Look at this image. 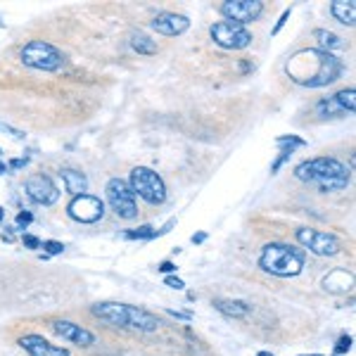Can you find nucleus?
<instances>
[{
    "label": "nucleus",
    "instance_id": "obj_1",
    "mask_svg": "<svg viewBox=\"0 0 356 356\" xmlns=\"http://www.w3.org/2000/svg\"><path fill=\"white\" fill-rule=\"evenodd\" d=\"M285 72L297 86L304 88H325L342 76L344 65L332 53H323L318 48L297 50L288 60Z\"/></svg>",
    "mask_w": 356,
    "mask_h": 356
},
{
    "label": "nucleus",
    "instance_id": "obj_2",
    "mask_svg": "<svg viewBox=\"0 0 356 356\" xmlns=\"http://www.w3.org/2000/svg\"><path fill=\"white\" fill-rule=\"evenodd\" d=\"M295 176L304 183H312L318 193H340L349 186L352 174L340 159L335 157H314L295 166Z\"/></svg>",
    "mask_w": 356,
    "mask_h": 356
},
{
    "label": "nucleus",
    "instance_id": "obj_3",
    "mask_svg": "<svg viewBox=\"0 0 356 356\" xmlns=\"http://www.w3.org/2000/svg\"><path fill=\"white\" fill-rule=\"evenodd\" d=\"M90 312H93L95 318H100L102 323L114 325V328L154 332L162 325V321L152 312H147V309H143V307H134V304H124V302H97L93 304Z\"/></svg>",
    "mask_w": 356,
    "mask_h": 356
},
{
    "label": "nucleus",
    "instance_id": "obj_4",
    "mask_svg": "<svg viewBox=\"0 0 356 356\" xmlns=\"http://www.w3.org/2000/svg\"><path fill=\"white\" fill-rule=\"evenodd\" d=\"M307 264V252L288 243H268L259 254V268L275 278H295Z\"/></svg>",
    "mask_w": 356,
    "mask_h": 356
},
{
    "label": "nucleus",
    "instance_id": "obj_5",
    "mask_svg": "<svg viewBox=\"0 0 356 356\" xmlns=\"http://www.w3.org/2000/svg\"><path fill=\"white\" fill-rule=\"evenodd\" d=\"M129 186L134 191L136 197H140L143 202L159 207L166 202V183L164 178L157 174L150 166H136L129 176Z\"/></svg>",
    "mask_w": 356,
    "mask_h": 356
},
{
    "label": "nucleus",
    "instance_id": "obj_6",
    "mask_svg": "<svg viewBox=\"0 0 356 356\" xmlns=\"http://www.w3.org/2000/svg\"><path fill=\"white\" fill-rule=\"evenodd\" d=\"M19 60L24 67L38 69V72H57L65 65V55L48 41H29L19 50Z\"/></svg>",
    "mask_w": 356,
    "mask_h": 356
},
{
    "label": "nucleus",
    "instance_id": "obj_7",
    "mask_svg": "<svg viewBox=\"0 0 356 356\" xmlns=\"http://www.w3.org/2000/svg\"><path fill=\"white\" fill-rule=\"evenodd\" d=\"M105 195H107V202H110L112 211L124 221H131L138 216V197L131 191L129 181L124 178H110L105 186Z\"/></svg>",
    "mask_w": 356,
    "mask_h": 356
},
{
    "label": "nucleus",
    "instance_id": "obj_8",
    "mask_svg": "<svg viewBox=\"0 0 356 356\" xmlns=\"http://www.w3.org/2000/svg\"><path fill=\"white\" fill-rule=\"evenodd\" d=\"M295 238L304 247V252H312L316 257H335L342 250V243L337 240V235L316 231V228H300L295 233Z\"/></svg>",
    "mask_w": 356,
    "mask_h": 356
},
{
    "label": "nucleus",
    "instance_id": "obj_9",
    "mask_svg": "<svg viewBox=\"0 0 356 356\" xmlns=\"http://www.w3.org/2000/svg\"><path fill=\"white\" fill-rule=\"evenodd\" d=\"M209 33H211V41L223 50H243L254 41L245 26L231 24V22H216V24H211Z\"/></svg>",
    "mask_w": 356,
    "mask_h": 356
},
{
    "label": "nucleus",
    "instance_id": "obj_10",
    "mask_svg": "<svg viewBox=\"0 0 356 356\" xmlns=\"http://www.w3.org/2000/svg\"><path fill=\"white\" fill-rule=\"evenodd\" d=\"M221 17L231 24L247 26L250 22H257L264 15L261 0H226L219 8Z\"/></svg>",
    "mask_w": 356,
    "mask_h": 356
},
{
    "label": "nucleus",
    "instance_id": "obj_11",
    "mask_svg": "<svg viewBox=\"0 0 356 356\" xmlns=\"http://www.w3.org/2000/svg\"><path fill=\"white\" fill-rule=\"evenodd\" d=\"M67 214L69 219H74L76 223H97L105 216V202L97 195H76L67 204Z\"/></svg>",
    "mask_w": 356,
    "mask_h": 356
},
{
    "label": "nucleus",
    "instance_id": "obj_12",
    "mask_svg": "<svg viewBox=\"0 0 356 356\" xmlns=\"http://www.w3.org/2000/svg\"><path fill=\"white\" fill-rule=\"evenodd\" d=\"M24 191L29 197L33 200L36 204H43V207H53L57 200H60V191L53 183L50 176H43V174H33L26 178L24 183Z\"/></svg>",
    "mask_w": 356,
    "mask_h": 356
},
{
    "label": "nucleus",
    "instance_id": "obj_13",
    "mask_svg": "<svg viewBox=\"0 0 356 356\" xmlns=\"http://www.w3.org/2000/svg\"><path fill=\"white\" fill-rule=\"evenodd\" d=\"M356 110V90L354 88H344L340 93L325 97L316 105V112L321 117H344V114H354Z\"/></svg>",
    "mask_w": 356,
    "mask_h": 356
},
{
    "label": "nucleus",
    "instance_id": "obj_14",
    "mask_svg": "<svg viewBox=\"0 0 356 356\" xmlns=\"http://www.w3.org/2000/svg\"><path fill=\"white\" fill-rule=\"evenodd\" d=\"M53 332L57 337H62V340L72 342V344H79V347H93L95 344V335L90 332L88 328H83V325L74 323V321H53Z\"/></svg>",
    "mask_w": 356,
    "mask_h": 356
},
{
    "label": "nucleus",
    "instance_id": "obj_15",
    "mask_svg": "<svg viewBox=\"0 0 356 356\" xmlns=\"http://www.w3.org/2000/svg\"><path fill=\"white\" fill-rule=\"evenodd\" d=\"M152 31L162 33V36H181L191 29V19L186 15H176V13H159L150 22Z\"/></svg>",
    "mask_w": 356,
    "mask_h": 356
},
{
    "label": "nucleus",
    "instance_id": "obj_16",
    "mask_svg": "<svg viewBox=\"0 0 356 356\" xmlns=\"http://www.w3.org/2000/svg\"><path fill=\"white\" fill-rule=\"evenodd\" d=\"M19 347L24 349L29 356H69L67 347H57V344H50L41 335H24L19 340Z\"/></svg>",
    "mask_w": 356,
    "mask_h": 356
},
{
    "label": "nucleus",
    "instance_id": "obj_17",
    "mask_svg": "<svg viewBox=\"0 0 356 356\" xmlns=\"http://www.w3.org/2000/svg\"><path fill=\"white\" fill-rule=\"evenodd\" d=\"M60 178H62V183H65V191L72 195V197L88 193V178H86V174H81V171H76V169H62L60 171Z\"/></svg>",
    "mask_w": 356,
    "mask_h": 356
},
{
    "label": "nucleus",
    "instance_id": "obj_18",
    "mask_svg": "<svg viewBox=\"0 0 356 356\" xmlns=\"http://www.w3.org/2000/svg\"><path fill=\"white\" fill-rule=\"evenodd\" d=\"M211 307H214L221 316H226V318H245V316H250V312H252L250 304L243 300H214Z\"/></svg>",
    "mask_w": 356,
    "mask_h": 356
},
{
    "label": "nucleus",
    "instance_id": "obj_19",
    "mask_svg": "<svg viewBox=\"0 0 356 356\" xmlns=\"http://www.w3.org/2000/svg\"><path fill=\"white\" fill-rule=\"evenodd\" d=\"M330 15L335 17L340 24L354 26L356 24V3L354 0H335V3H330Z\"/></svg>",
    "mask_w": 356,
    "mask_h": 356
},
{
    "label": "nucleus",
    "instance_id": "obj_20",
    "mask_svg": "<svg viewBox=\"0 0 356 356\" xmlns=\"http://www.w3.org/2000/svg\"><path fill=\"white\" fill-rule=\"evenodd\" d=\"M314 38L318 41V50H323V53H332V50H340L344 48V41L337 33L328 31V29H316L314 31Z\"/></svg>",
    "mask_w": 356,
    "mask_h": 356
},
{
    "label": "nucleus",
    "instance_id": "obj_21",
    "mask_svg": "<svg viewBox=\"0 0 356 356\" xmlns=\"http://www.w3.org/2000/svg\"><path fill=\"white\" fill-rule=\"evenodd\" d=\"M131 48L136 50L138 55H154L157 53V43L152 41L147 33H143V31H136V33H131Z\"/></svg>",
    "mask_w": 356,
    "mask_h": 356
},
{
    "label": "nucleus",
    "instance_id": "obj_22",
    "mask_svg": "<svg viewBox=\"0 0 356 356\" xmlns=\"http://www.w3.org/2000/svg\"><path fill=\"white\" fill-rule=\"evenodd\" d=\"M126 240H154L157 238V231L152 226H138V228H131V231L124 233Z\"/></svg>",
    "mask_w": 356,
    "mask_h": 356
},
{
    "label": "nucleus",
    "instance_id": "obj_23",
    "mask_svg": "<svg viewBox=\"0 0 356 356\" xmlns=\"http://www.w3.org/2000/svg\"><path fill=\"white\" fill-rule=\"evenodd\" d=\"M275 145L280 147V150H288V152H295V147H304V140L297 136H280L278 140H275Z\"/></svg>",
    "mask_w": 356,
    "mask_h": 356
},
{
    "label": "nucleus",
    "instance_id": "obj_24",
    "mask_svg": "<svg viewBox=\"0 0 356 356\" xmlns=\"http://www.w3.org/2000/svg\"><path fill=\"white\" fill-rule=\"evenodd\" d=\"M352 335H342L340 340H337V344H335V356H340V354H344V352H349L352 349Z\"/></svg>",
    "mask_w": 356,
    "mask_h": 356
},
{
    "label": "nucleus",
    "instance_id": "obj_25",
    "mask_svg": "<svg viewBox=\"0 0 356 356\" xmlns=\"http://www.w3.org/2000/svg\"><path fill=\"white\" fill-rule=\"evenodd\" d=\"M41 250H45L48 254H62V252H65V245L57 243V240H45L41 245Z\"/></svg>",
    "mask_w": 356,
    "mask_h": 356
},
{
    "label": "nucleus",
    "instance_id": "obj_26",
    "mask_svg": "<svg viewBox=\"0 0 356 356\" xmlns=\"http://www.w3.org/2000/svg\"><path fill=\"white\" fill-rule=\"evenodd\" d=\"M164 285H166V288H174V290H183V288H186V283H183L178 275H164Z\"/></svg>",
    "mask_w": 356,
    "mask_h": 356
},
{
    "label": "nucleus",
    "instance_id": "obj_27",
    "mask_svg": "<svg viewBox=\"0 0 356 356\" xmlns=\"http://www.w3.org/2000/svg\"><path fill=\"white\" fill-rule=\"evenodd\" d=\"M31 221H33L31 211H19V214H17V228H26Z\"/></svg>",
    "mask_w": 356,
    "mask_h": 356
},
{
    "label": "nucleus",
    "instance_id": "obj_28",
    "mask_svg": "<svg viewBox=\"0 0 356 356\" xmlns=\"http://www.w3.org/2000/svg\"><path fill=\"white\" fill-rule=\"evenodd\" d=\"M0 131H3V134H10V136H13L15 138V140H24V134H22V131H17V129H13V126H8V124H3V122H0Z\"/></svg>",
    "mask_w": 356,
    "mask_h": 356
},
{
    "label": "nucleus",
    "instance_id": "obj_29",
    "mask_svg": "<svg viewBox=\"0 0 356 356\" xmlns=\"http://www.w3.org/2000/svg\"><path fill=\"white\" fill-rule=\"evenodd\" d=\"M29 250H41V245H43V240H38L36 235H24V240H22Z\"/></svg>",
    "mask_w": 356,
    "mask_h": 356
},
{
    "label": "nucleus",
    "instance_id": "obj_30",
    "mask_svg": "<svg viewBox=\"0 0 356 356\" xmlns=\"http://www.w3.org/2000/svg\"><path fill=\"white\" fill-rule=\"evenodd\" d=\"M290 157H292V152H288V150H280V157L275 159V162H273V166H271V171H273V174H275V171H278L280 166H283L285 162H288Z\"/></svg>",
    "mask_w": 356,
    "mask_h": 356
},
{
    "label": "nucleus",
    "instance_id": "obj_31",
    "mask_svg": "<svg viewBox=\"0 0 356 356\" xmlns=\"http://www.w3.org/2000/svg\"><path fill=\"white\" fill-rule=\"evenodd\" d=\"M157 271H159V273H164V275H174V273H176V264H174V261H162V264L157 266Z\"/></svg>",
    "mask_w": 356,
    "mask_h": 356
},
{
    "label": "nucleus",
    "instance_id": "obj_32",
    "mask_svg": "<svg viewBox=\"0 0 356 356\" xmlns=\"http://www.w3.org/2000/svg\"><path fill=\"white\" fill-rule=\"evenodd\" d=\"M288 17H290V10H285V13H283V15H280L278 24H275V26H273V31H271V33H273V36H275V33H278V31H280V29H283V26H285V22H288Z\"/></svg>",
    "mask_w": 356,
    "mask_h": 356
},
{
    "label": "nucleus",
    "instance_id": "obj_33",
    "mask_svg": "<svg viewBox=\"0 0 356 356\" xmlns=\"http://www.w3.org/2000/svg\"><path fill=\"white\" fill-rule=\"evenodd\" d=\"M26 164H29V159H26V157H24V159H13V162L8 164V169H10V171H13V169H24Z\"/></svg>",
    "mask_w": 356,
    "mask_h": 356
},
{
    "label": "nucleus",
    "instance_id": "obj_34",
    "mask_svg": "<svg viewBox=\"0 0 356 356\" xmlns=\"http://www.w3.org/2000/svg\"><path fill=\"white\" fill-rule=\"evenodd\" d=\"M169 316H174V318H181V321H191L193 314H186V312H169Z\"/></svg>",
    "mask_w": 356,
    "mask_h": 356
},
{
    "label": "nucleus",
    "instance_id": "obj_35",
    "mask_svg": "<svg viewBox=\"0 0 356 356\" xmlns=\"http://www.w3.org/2000/svg\"><path fill=\"white\" fill-rule=\"evenodd\" d=\"M204 240H207V233H197V235H193V243H195V245L204 243Z\"/></svg>",
    "mask_w": 356,
    "mask_h": 356
},
{
    "label": "nucleus",
    "instance_id": "obj_36",
    "mask_svg": "<svg viewBox=\"0 0 356 356\" xmlns=\"http://www.w3.org/2000/svg\"><path fill=\"white\" fill-rule=\"evenodd\" d=\"M5 174H10V169H8V164L0 159V176H5Z\"/></svg>",
    "mask_w": 356,
    "mask_h": 356
},
{
    "label": "nucleus",
    "instance_id": "obj_37",
    "mask_svg": "<svg viewBox=\"0 0 356 356\" xmlns=\"http://www.w3.org/2000/svg\"><path fill=\"white\" fill-rule=\"evenodd\" d=\"M3 219H5V209L0 207V221H3Z\"/></svg>",
    "mask_w": 356,
    "mask_h": 356
},
{
    "label": "nucleus",
    "instance_id": "obj_38",
    "mask_svg": "<svg viewBox=\"0 0 356 356\" xmlns=\"http://www.w3.org/2000/svg\"><path fill=\"white\" fill-rule=\"evenodd\" d=\"M257 356H273V354H271V352H259Z\"/></svg>",
    "mask_w": 356,
    "mask_h": 356
},
{
    "label": "nucleus",
    "instance_id": "obj_39",
    "mask_svg": "<svg viewBox=\"0 0 356 356\" xmlns=\"http://www.w3.org/2000/svg\"><path fill=\"white\" fill-rule=\"evenodd\" d=\"M309 356H321V354H309Z\"/></svg>",
    "mask_w": 356,
    "mask_h": 356
},
{
    "label": "nucleus",
    "instance_id": "obj_40",
    "mask_svg": "<svg viewBox=\"0 0 356 356\" xmlns=\"http://www.w3.org/2000/svg\"><path fill=\"white\" fill-rule=\"evenodd\" d=\"M0 154H3V150H0Z\"/></svg>",
    "mask_w": 356,
    "mask_h": 356
}]
</instances>
